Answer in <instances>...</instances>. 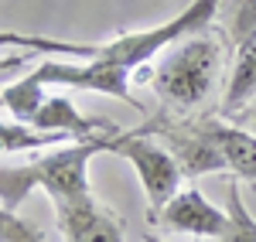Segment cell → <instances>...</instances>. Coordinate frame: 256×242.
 <instances>
[{"instance_id": "obj_12", "label": "cell", "mask_w": 256, "mask_h": 242, "mask_svg": "<svg viewBox=\"0 0 256 242\" xmlns=\"http://www.w3.org/2000/svg\"><path fill=\"white\" fill-rule=\"evenodd\" d=\"M44 82L34 75V72H28L24 79L10 82V85H4V92H0V109H7L14 123H24V126H31V120L38 116V109L44 106Z\"/></svg>"}, {"instance_id": "obj_1", "label": "cell", "mask_w": 256, "mask_h": 242, "mask_svg": "<svg viewBox=\"0 0 256 242\" xmlns=\"http://www.w3.org/2000/svg\"><path fill=\"white\" fill-rule=\"evenodd\" d=\"M218 3L222 0H192L178 17L164 20L158 27L147 31H126L113 41H99V44H79V41H55L41 38V34H18V31H0V48H20L31 55H72L82 61H110V65H123L130 72H137L140 65L168 51L174 41L205 31L212 20L218 17Z\"/></svg>"}, {"instance_id": "obj_19", "label": "cell", "mask_w": 256, "mask_h": 242, "mask_svg": "<svg viewBox=\"0 0 256 242\" xmlns=\"http://www.w3.org/2000/svg\"><path fill=\"white\" fill-rule=\"evenodd\" d=\"M144 242H168V239H158V236H144Z\"/></svg>"}, {"instance_id": "obj_16", "label": "cell", "mask_w": 256, "mask_h": 242, "mask_svg": "<svg viewBox=\"0 0 256 242\" xmlns=\"http://www.w3.org/2000/svg\"><path fill=\"white\" fill-rule=\"evenodd\" d=\"M0 242H48V236L38 225L24 222L18 212L0 205Z\"/></svg>"}, {"instance_id": "obj_6", "label": "cell", "mask_w": 256, "mask_h": 242, "mask_svg": "<svg viewBox=\"0 0 256 242\" xmlns=\"http://www.w3.org/2000/svg\"><path fill=\"white\" fill-rule=\"evenodd\" d=\"M44 85H72V89H82V92H99V96H113V99H123L126 106L140 109V102L134 99L130 92V68L123 65H110V61H86V65H72V61H52L44 58L34 68Z\"/></svg>"}, {"instance_id": "obj_13", "label": "cell", "mask_w": 256, "mask_h": 242, "mask_svg": "<svg viewBox=\"0 0 256 242\" xmlns=\"http://www.w3.org/2000/svg\"><path fill=\"white\" fill-rule=\"evenodd\" d=\"M218 17H222L226 41H229L232 51L256 41V0H222L218 3Z\"/></svg>"}, {"instance_id": "obj_15", "label": "cell", "mask_w": 256, "mask_h": 242, "mask_svg": "<svg viewBox=\"0 0 256 242\" xmlns=\"http://www.w3.org/2000/svg\"><path fill=\"white\" fill-rule=\"evenodd\" d=\"M68 137L62 133H41L34 126L24 123H4L0 120V154H20V150H34V147H48V143H62Z\"/></svg>"}, {"instance_id": "obj_9", "label": "cell", "mask_w": 256, "mask_h": 242, "mask_svg": "<svg viewBox=\"0 0 256 242\" xmlns=\"http://www.w3.org/2000/svg\"><path fill=\"white\" fill-rule=\"evenodd\" d=\"M34 130L41 133H62L68 140H99V137H120L123 126L110 120H99V116H82L79 106L68 99V96H48L44 106L38 109V116L31 120Z\"/></svg>"}, {"instance_id": "obj_8", "label": "cell", "mask_w": 256, "mask_h": 242, "mask_svg": "<svg viewBox=\"0 0 256 242\" xmlns=\"http://www.w3.org/2000/svg\"><path fill=\"white\" fill-rule=\"evenodd\" d=\"M55 219H58V232L65 242H123L120 219L106 205H99L92 195L58 202Z\"/></svg>"}, {"instance_id": "obj_18", "label": "cell", "mask_w": 256, "mask_h": 242, "mask_svg": "<svg viewBox=\"0 0 256 242\" xmlns=\"http://www.w3.org/2000/svg\"><path fill=\"white\" fill-rule=\"evenodd\" d=\"M222 120H226V116H222ZM229 123H236V126L250 130V133L256 137V99L250 102V106H242L239 113H232V116H229Z\"/></svg>"}, {"instance_id": "obj_2", "label": "cell", "mask_w": 256, "mask_h": 242, "mask_svg": "<svg viewBox=\"0 0 256 242\" xmlns=\"http://www.w3.org/2000/svg\"><path fill=\"white\" fill-rule=\"evenodd\" d=\"M113 140L116 137L55 143V150L31 157L24 164H0V205L18 212L31 191H44L52 205L79 198V195H92L89 191V161L96 154H110Z\"/></svg>"}, {"instance_id": "obj_14", "label": "cell", "mask_w": 256, "mask_h": 242, "mask_svg": "<svg viewBox=\"0 0 256 242\" xmlns=\"http://www.w3.org/2000/svg\"><path fill=\"white\" fill-rule=\"evenodd\" d=\"M226 212H229V225L218 236V242H256V219L250 215V208L242 202L239 184L226 188Z\"/></svg>"}, {"instance_id": "obj_3", "label": "cell", "mask_w": 256, "mask_h": 242, "mask_svg": "<svg viewBox=\"0 0 256 242\" xmlns=\"http://www.w3.org/2000/svg\"><path fill=\"white\" fill-rule=\"evenodd\" d=\"M218 72H222V44L205 34H188L164 51L150 85L158 92L164 113L188 116L208 102Z\"/></svg>"}, {"instance_id": "obj_4", "label": "cell", "mask_w": 256, "mask_h": 242, "mask_svg": "<svg viewBox=\"0 0 256 242\" xmlns=\"http://www.w3.org/2000/svg\"><path fill=\"white\" fill-rule=\"evenodd\" d=\"M110 154H120L123 161L134 167L140 188L147 195V208H150V219H158L160 212L168 208V202L181 191V164L171 157V150L158 143L147 126H137V130H123L116 140H113V150Z\"/></svg>"}, {"instance_id": "obj_5", "label": "cell", "mask_w": 256, "mask_h": 242, "mask_svg": "<svg viewBox=\"0 0 256 242\" xmlns=\"http://www.w3.org/2000/svg\"><path fill=\"white\" fill-rule=\"evenodd\" d=\"M150 137H158L171 157L181 164V171L188 178H202V174H226V157L216 147V140L205 133L202 116L188 120V116H171V113H158L144 123Z\"/></svg>"}, {"instance_id": "obj_17", "label": "cell", "mask_w": 256, "mask_h": 242, "mask_svg": "<svg viewBox=\"0 0 256 242\" xmlns=\"http://www.w3.org/2000/svg\"><path fill=\"white\" fill-rule=\"evenodd\" d=\"M24 65H31V51H14V55H0V82L18 75Z\"/></svg>"}, {"instance_id": "obj_11", "label": "cell", "mask_w": 256, "mask_h": 242, "mask_svg": "<svg viewBox=\"0 0 256 242\" xmlns=\"http://www.w3.org/2000/svg\"><path fill=\"white\" fill-rule=\"evenodd\" d=\"M253 99H256V41H250V44H242L236 51L232 72H229V85L222 92V116L229 120L232 113H239Z\"/></svg>"}, {"instance_id": "obj_10", "label": "cell", "mask_w": 256, "mask_h": 242, "mask_svg": "<svg viewBox=\"0 0 256 242\" xmlns=\"http://www.w3.org/2000/svg\"><path fill=\"white\" fill-rule=\"evenodd\" d=\"M202 126L222 150L229 174H236L239 181L256 184V137L253 133L229 120H218V116H202Z\"/></svg>"}, {"instance_id": "obj_7", "label": "cell", "mask_w": 256, "mask_h": 242, "mask_svg": "<svg viewBox=\"0 0 256 242\" xmlns=\"http://www.w3.org/2000/svg\"><path fill=\"white\" fill-rule=\"evenodd\" d=\"M154 222H160L168 232H181V236H195V239H218L229 225V212L212 205L202 188H181L168 208L160 212Z\"/></svg>"}]
</instances>
